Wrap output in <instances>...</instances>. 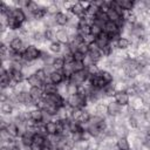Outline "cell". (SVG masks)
Returning <instances> with one entry per match:
<instances>
[{"label":"cell","mask_w":150,"mask_h":150,"mask_svg":"<svg viewBox=\"0 0 150 150\" xmlns=\"http://www.w3.org/2000/svg\"><path fill=\"white\" fill-rule=\"evenodd\" d=\"M87 102H88V96L83 95V94H80V93L70 95L68 97V101H67L68 105L71 109H82L83 107H86Z\"/></svg>","instance_id":"1"},{"label":"cell","mask_w":150,"mask_h":150,"mask_svg":"<svg viewBox=\"0 0 150 150\" xmlns=\"http://www.w3.org/2000/svg\"><path fill=\"white\" fill-rule=\"evenodd\" d=\"M89 77V71L86 68L84 70H80V71H75L69 79H68V83L74 84V86H82Z\"/></svg>","instance_id":"2"},{"label":"cell","mask_w":150,"mask_h":150,"mask_svg":"<svg viewBox=\"0 0 150 150\" xmlns=\"http://www.w3.org/2000/svg\"><path fill=\"white\" fill-rule=\"evenodd\" d=\"M22 56L25 62H32L41 57V52L35 46H27L22 53Z\"/></svg>","instance_id":"3"},{"label":"cell","mask_w":150,"mask_h":150,"mask_svg":"<svg viewBox=\"0 0 150 150\" xmlns=\"http://www.w3.org/2000/svg\"><path fill=\"white\" fill-rule=\"evenodd\" d=\"M29 94H30L32 101L35 105H38L42 101V98L45 97V93H43L42 87H32L29 89Z\"/></svg>","instance_id":"4"},{"label":"cell","mask_w":150,"mask_h":150,"mask_svg":"<svg viewBox=\"0 0 150 150\" xmlns=\"http://www.w3.org/2000/svg\"><path fill=\"white\" fill-rule=\"evenodd\" d=\"M9 48H11L13 52H15V53H23V50L26 49L23 40H22L21 38H19V36H15V38H13V39L11 40V42H9Z\"/></svg>","instance_id":"5"},{"label":"cell","mask_w":150,"mask_h":150,"mask_svg":"<svg viewBox=\"0 0 150 150\" xmlns=\"http://www.w3.org/2000/svg\"><path fill=\"white\" fill-rule=\"evenodd\" d=\"M115 102H117L121 107H128L130 102V96L127 94L125 90H117L115 94Z\"/></svg>","instance_id":"6"},{"label":"cell","mask_w":150,"mask_h":150,"mask_svg":"<svg viewBox=\"0 0 150 150\" xmlns=\"http://www.w3.org/2000/svg\"><path fill=\"white\" fill-rule=\"evenodd\" d=\"M9 15L13 16L20 25H22V23L26 21V13L23 12L22 8H19V7L11 8V11H9Z\"/></svg>","instance_id":"7"},{"label":"cell","mask_w":150,"mask_h":150,"mask_svg":"<svg viewBox=\"0 0 150 150\" xmlns=\"http://www.w3.org/2000/svg\"><path fill=\"white\" fill-rule=\"evenodd\" d=\"M95 45L97 46V48H98L100 50H102V49H104L107 46L110 45V39H109V36L103 32V33L100 34L97 38H95Z\"/></svg>","instance_id":"8"},{"label":"cell","mask_w":150,"mask_h":150,"mask_svg":"<svg viewBox=\"0 0 150 150\" xmlns=\"http://www.w3.org/2000/svg\"><path fill=\"white\" fill-rule=\"evenodd\" d=\"M122 108L117 102H109L108 105H107V112L110 115V116H118L121 115L122 112Z\"/></svg>","instance_id":"9"},{"label":"cell","mask_w":150,"mask_h":150,"mask_svg":"<svg viewBox=\"0 0 150 150\" xmlns=\"http://www.w3.org/2000/svg\"><path fill=\"white\" fill-rule=\"evenodd\" d=\"M49 81L57 86L64 81V75L61 70H54L53 73L49 74Z\"/></svg>","instance_id":"10"},{"label":"cell","mask_w":150,"mask_h":150,"mask_svg":"<svg viewBox=\"0 0 150 150\" xmlns=\"http://www.w3.org/2000/svg\"><path fill=\"white\" fill-rule=\"evenodd\" d=\"M29 117L32 121H34L35 123H41L43 120V110H41L40 108H35L32 109L29 111Z\"/></svg>","instance_id":"11"},{"label":"cell","mask_w":150,"mask_h":150,"mask_svg":"<svg viewBox=\"0 0 150 150\" xmlns=\"http://www.w3.org/2000/svg\"><path fill=\"white\" fill-rule=\"evenodd\" d=\"M69 33L67 32V29H60L56 32V41H59L60 43H69Z\"/></svg>","instance_id":"12"},{"label":"cell","mask_w":150,"mask_h":150,"mask_svg":"<svg viewBox=\"0 0 150 150\" xmlns=\"http://www.w3.org/2000/svg\"><path fill=\"white\" fill-rule=\"evenodd\" d=\"M117 4L123 12H131L135 8V2L131 0H117Z\"/></svg>","instance_id":"13"},{"label":"cell","mask_w":150,"mask_h":150,"mask_svg":"<svg viewBox=\"0 0 150 150\" xmlns=\"http://www.w3.org/2000/svg\"><path fill=\"white\" fill-rule=\"evenodd\" d=\"M27 83L30 86V88H32V87H42V86H43L42 80H41L35 73L32 74V75H29V76L27 77Z\"/></svg>","instance_id":"14"},{"label":"cell","mask_w":150,"mask_h":150,"mask_svg":"<svg viewBox=\"0 0 150 150\" xmlns=\"http://www.w3.org/2000/svg\"><path fill=\"white\" fill-rule=\"evenodd\" d=\"M45 130L47 135H57V122L55 121H48L45 123Z\"/></svg>","instance_id":"15"},{"label":"cell","mask_w":150,"mask_h":150,"mask_svg":"<svg viewBox=\"0 0 150 150\" xmlns=\"http://www.w3.org/2000/svg\"><path fill=\"white\" fill-rule=\"evenodd\" d=\"M54 20H55V23L59 25V26H66L68 22H69V18L67 14L62 13V12H59L57 14L54 15Z\"/></svg>","instance_id":"16"},{"label":"cell","mask_w":150,"mask_h":150,"mask_svg":"<svg viewBox=\"0 0 150 150\" xmlns=\"http://www.w3.org/2000/svg\"><path fill=\"white\" fill-rule=\"evenodd\" d=\"M6 130H7L8 135H9L11 137H13V138H15V137L20 136V130H19V127H18V125H16L14 122L8 123V124H7V127H6Z\"/></svg>","instance_id":"17"},{"label":"cell","mask_w":150,"mask_h":150,"mask_svg":"<svg viewBox=\"0 0 150 150\" xmlns=\"http://www.w3.org/2000/svg\"><path fill=\"white\" fill-rule=\"evenodd\" d=\"M42 89H43V93L45 95H50V94H56L59 93V88L56 84L52 83V82H47L42 86Z\"/></svg>","instance_id":"18"},{"label":"cell","mask_w":150,"mask_h":150,"mask_svg":"<svg viewBox=\"0 0 150 150\" xmlns=\"http://www.w3.org/2000/svg\"><path fill=\"white\" fill-rule=\"evenodd\" d=\"M107 16H108V20H109V21H112V22H116V23H118V22L123 19L122 15H121L117 11L111 9V8H109V11L107 12Z\"/></svg>","instance_id":"19"},{"label":"cell","mask_w":150,"mask_h":150,"mask_svg":"<svg viewBox=\"0 0 150 150\" xmlns=\"http://www.w3.org/2000/svg\"><path fill=\"white\" fill-rule=\"evenodd\" d=\"M9 71H11V76H12V81H13V83H21L22 81H23V71L22 70H11V69H8Z\"/></svg>","instance_id":"20"},{"label":"cell","mask_w":150,"mask_h":150,"mask_svg":"<svg viewBox=\"0 0 150 150\" xmlns=\"http://www.w3.org/2000/svg\"><path fill=\"white\" fill-rule=\"evenodd\" d=\"M116 146L118 150H129L130 149V144H129V141L127 139L125 136H121L117 142H116Z\"/></svg>","instance_id":"21"},{"label":"cell","mask_w":150,"mask_h":150,"mask_svg":"<svg viewBox=\"0 0 150 150\" xmlns=\"http://www.w3.org/2000/svg\"><path fill=\"white\" fill-rule=\"evenodd\" d=\"M61 71L63 73L64 77L69 79L74 73H75V69H74V62L73 63H64L63 68L61 69Z\"/></svg>","instance_id":"22"},{"label":"cell","mask_w":150,"mask_h":150,"mask_svg":"<svg viewBox=\"0 0 150 150\" xmlns=\"http://www.w3.org/2000/svg\"><path fill=\"white\" fill-rule=\"evenodd\" d=\"M116 47L118 49H128L130 47V40L127 39V38H123L121 36L117 41H116Z\"/></svg>","instance_id":"23"},{"label":"cell","mask_w":150,"mask_h":150,"mask_svg":"<svg viewBox=\"0 0 150 150\" xmlns=\"http://www.w3.org/2000/svg\"><path fill=\"white\" fill-rule=\"evenodd\" d=\"M52 66L54 67L55 70H61L63 68V66H64V59H63V56H56V57H54V60L52 62Z\"/></svg>","instance_id":"24"},{"label":"cell","mask_w":150,"mask_h":150,"mask_svg":"<svg viewBox=\"0 0 150 150\" xmlns=\"http://www.w3.org/2000/svg\"><path fill=\"white\" fill-rule=\"evenodd\" d=\"M45 141H46V136H45V135L35 134V135L33 136V144H36V145H39V146H43Z\"/></svg>","instance_id":"25"},{"label":"cell","mask_w":150,"mask_h":150,"mask_svg":"<svg viewBox=\"0 0 150 150\" xmlns=\"http://www.w3.org/2000/svg\"><path fill=\"white\" fill-rule=\"evenodd\" d=\"M103 33V28L101 27V26H98V25H96V23H93L91 26H90V34L91 35H94L95 38H97L100 34H102Z\"/></svg>","instance_id":"26"},{"label":"cell","mask_w":150,"mask_h":150,"mask_svg":"<svg viewBox=\"0 0 150 150\" xmlns=\"http://www.w3.org/2000/svg\"><path fill=\"white\" fill-rule=\"evenodd\" d=\"M100 74H101L102 80L105 82V84H109V83H111V82H112L114 77H112L111 73H109V71H107V70H101V71H100Z\"/></svg>","instance_id":"27"},{"label":"cell","mask_w":150,"mask_h":150,"mask_svg":"<svg viewBox=\"0 0 150 150\" xmlns=\"http://www.w3.org/2000/svg\"><path fill=\"white\" fill-rule=\"evenodd\" d=\"M49 49H50V52H53V53H60L61 50H62V43H60L59 41H52L50 42V45H49Z\"/></svg>","instance_id":"28"},{"label":"cell","mask_w":150,"mask_h":150,"mask_svg":"<svg viewBox=\"0 0 150 150\" xmlns=\"http://www.w3.org/2000/svg\"><path fill=\"white\" fill-rule=\"evenodd\" d=\"M1 110L4 114H12L13 111V103L11 102H2V105H1Z\"/></svg>","instance_id":"29"},{"label":"cell","mask_w":150,"mask_h":150,"mask_svg":"<svg viewBox=\"0 0 150 150\" xmlns=\"http://www.w3.org/2000/svg\"><path fill=\"white\" fill-rule=\"evenodd\" d=\"M54 38H56V33L54 32V29L47 28L46 32H45V39L46 40H53ZM53 41H55V40H53Z\"/></svg>","instance_id":"30"},{"label":"cell","mask_w":150,"mask_h":150,"mask_svg":"<svg viewBox=\"0 0 150 150\" xmlns=\"http://www.w3.org/2000/svg\"><path fill=\"white\" fill-rule=\"evenodd\" d=\"M73 56H74V62H83L84 57H86V55L82 54L81 52H75L73 54Z\"/></svg>","instance_id":"31"},{"label":"cell","mask_w":150,"mask_h":150,"mask_svg":"<svg viewBox=\"0 0 150 150\" xmlns=\"http://www.w3.org/2000/svg\"><path fill=\"white\" fill-rule=\"evenodd\" d=\"M144 120H145L146 122H149V123H150V108L144 112Z\"/></svg>","instance_id":"32"}]
</instances>
